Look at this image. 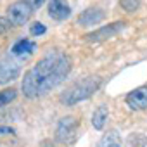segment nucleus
Returning a JSON list of instances; mask_svg holds the SVG:
<instances>
[{
	"mask_svg": "<svg viewBox=\"0 0 147 147\" xmlns=\"http://www.w3.org/2000/svg\"><path fill=\"white\" fill-rule=\"evenodd\" d=\"M49 16L55 21H64L71 16V9L66 0H50L49 2Z\"/></svg>",
	"mask_w": 147,
	"mask_h": 147,
	"instance_id": "6e6552de",
	"label": "nucleus"
},
{
	"mask_svg": "<svg viewBox=\"0 0 147 147\" xmlns=\"http://www.w3.org/2000/svg\"><path fill=\"white\" fill-rule=\"evenodd\" d=\"M33 14V9L24 2V0H18V2L11 4L7 7V19L12 23V26H23Z\"/></svg>",
	"mask_w": 147,
	"mask_h": 147,
	"instance_id": "20e7f679",
	"label": "nucleus"
},
{
	"mask_svg": "<svg viewBox=\"0 0 147 147\" xmlns=\"http://www.w3.org/2000/svg\"><path fill=\"white\" fill-rule=\"evenodd\" d=\"M24 2H26V4L33 9V11H36L38 7H42V5L45 4V0H24Z\"/></svg>",
	"mask_w": 147,
	"mask_h": 147,
	"instance_id": "f3484780",
	"label": "nucleus"
},
{
	"mask_svg": "<svg viewBox=\"0 0 147 147\" xmlns=\"http://www.w3.org/2000/svg\"><path fill=\"white\" fill-rule=\"evenodd\" d=\"M16 95H18V92H16L14 88H5V90H2V92H0V107H4V106H7L9 102H12V100L16 99Z\"/></svg>",
	"mask_w": 147,
	"mask_h": 147,
	"instance_id": "ddd939ff",
	"label": "nucleus"
},
{
	"mask_svg": "<svg viewBox=\"0 0 147 147\" xmlns=\"http://www.w3.org/2000/svg\"><path fill=\"white\" fill-rule=\"evenodd\" d=\"M71 71V57L64 52H49L23 78L21 90L26 97L36 99L61 85Z\"/></svg>",
	"mask_w": 147,
	"mask_h": 147,
	"instance_id": "f257e3e1",
	"label": "nucleus"
},
{
	"mask_svg": "<svg viewBox=\"0 0 147 147\" xmlns=\"http://www.w3.org/2000/svg\"><path fill=\"white\" fill-rule=\"evenodd\" d=\"M126 104L130 109L133 111H144L147 109V87H138L135 90H131L126 95Z\"/></svg>",
	"mask_w": 147,
	"mask_h": 147,
	"instance_id": "0eeeda50",
	"label": "nucleus"
},
{
	"mask_svg": "<svg viewBox=\"0 0 147 147\" xmlns=\"http://www.w3.org/2000/svg\"><path fill=\"white\" fill-rule=\"evenodd\" d=\"M19 73H21V66H19L18 61L2 59L0 61V85L16 80L19 76Z\"/></svg>",
	"mask_w": 147,
	"mask_h": 147,
	"instance_id": "423d86ee",
	"label": "nucleus"
},
{
	"mask_svg": "<svg viewBox=\"0 0 147 147\" xmlns=\"http://www.w3.org/2000/svg\"><path fill=\"white\" fill-rule=\"evenodd\" d=\"M97 147H123V144H121V138L116 131H107L102 135Z\"/></svg>",
	"mask_w": 147,
	"mask_h": 147,
	"instance_id": "f8f14e48",
	"label": "nucleus"
},
{
	"mask_svg": "<svg viewBox=\"0 0 147 147\" xmlns=\"http://www.w3.org/2000/svg\"><path fill=\"white\" fill-rule=\"evenodd\" d=\"M104 18H106L104 11L97 9V7H92V9L83 11V12L78 16L76 23H78L80 26H94V24H97V23H102Z\"/></svg>",
	"mask_w": 147,
	"mask_h": 147,
	"instance_id": "1a4fd4ad",
	"label": "nucleus"
},
{
	"mask_svg": "<svg viewBox=\"0 0 147 147\" xmlns=\"http://www.w3.org/2000/svg\"><path fill=\"white\" fill-rule=\"evenodd\" d=\"M45 31H47V28H45L42 23H35V24L30 28V33H31L33 36H40V35H43Z\"/></svg>",
	"mask_w": 147,
	"mask_h": 147,
	"instance_id": "2eb2a0df",
	"label": "nucleus"
},
{
	"mask_svg": "<svg viewBox=\"0 0 147 147\" xmlns=\"http://www.w3.org/2000/svg\"><path fill=\"white\" fill-rule=\"evenodd\" d=\"M78 128H80V121L75 116H66L59 121L57 130H55V137L61 144H73L76 140Z\"/></svg>",
	"mask_w": 147,
	"mask_h": 147,
	"instance_id": "7ed1b4c3",
	"label": "nucleus"
},
{
	"mask_svg": "<svg viewBox=\"0 0 147 147\" xmlns=\"http://www.w3.org/2000/svg\"><path fill=\"white\" fill-rule=\"evenodd\" d=\"M107 116H109L107 107L106 106H99L94 111V114H92V125H94V128L95 130H102L104 125H106V121H107Z\"/></svg>",
	"mask_w": 147,
	"mask_h": 147,
	"instance_id": "9b49d317",
	"label": "nucleus"
},
{
	"mask_svg": "<svg viewBox=\"0 0 147 147\" xmlns=\"http://www.w3.org/2000/svg\"><path fill=\"white\" fill-rule=\"evenodd\" d=\"M119 5L126 12H135L140 7V0H119Z\"/></svg>",
	"mask_w": 147,
	"mask_h": 147,
	"instance_id": "4468645a",
	"label": "nucleus"
},
{
	"mask_svg": "<svg viewBox=\"0 0 147 147\" xmlns=\"http://www.w3.org/2000/svg\"><path fill=\"white\" fill-rule=\"evenodd\" d=\"M36 49V43L35 42H31V40H28V38H21V40H18L14 45H12V55H18V57H26V55H30L33 50Z\"/></svg>",
	"mask_w": 147,
	"mask_h": 147,
	"instance_id": "9d476101",
	"label": "nucleus"
},
{
	"mask_svg": "<svg viewBox=\"0 0 147 147\" xmlns=\"http://www.w3.org/2000/svg\"><path fill=\"white\" fill-rule=\"evenodd\" d=\"M125 26H126L125 21H114V23H111V24H107V26H102V28H99V30L88 33V35L85 36V40H87V42H102V40L113 38V36H116L119 31H123Z\"/></svg>",
	"mask_w": 147,
	"mask_h": 147,
	"instance_id": "39448f33",
	"label": "nucleus"
},
{
	"mask_svg": "<svg viewBox=\"0 0 147 147\" xmlns=\"http://www.w3.org/2000/svg\"><path fill=\"white\" fill-rule=\"evenodd\" d=\"M5 133H14V130L12 128H2V126H0V135H5Z\"/></svg>",
	"mask_w": 147,
	"mask_h": 147,
	"instance_id": "a211bd4d",
	"label": "nucleus"
},
{
	"mask_svg": "<svg viewBox=\"0 0 147 147\" xmlns=\"http://www.w3.org/2000/svg\"><path fill=\"white\" fill-rule=\"evenodd\" d=\"M99 87H100V78H97V76H88V78H85V80L75 83L73 87H69V88L62 94L61 100H62L66 106H75V104H78V102L88 99L92 94H95Z\"/></svg>",
	"mask_w": 147,
	"mask_h": 147,
	"instance_id": "f03ea898",
	"label": "nucleus"
},
{
	"mask_svg": "<svg viewBox=\"0 0 147 147\" xmlns=\"http://www.w3.org/2000/svg\"><path fill=\"white\" fill-rule=\"evenodd\" d=\"M12 26V23L7 19V18H2V16H0V35H2V33H5L9 28Z\"/></svg>",
	"mask_w": 147,
	"mask_h": 147,
	"instance_id": "dca6fc26",
	"label": "nucleus"
}]
</instances>
